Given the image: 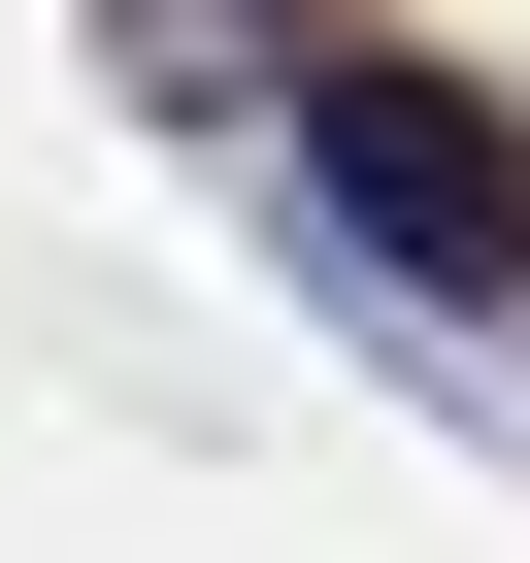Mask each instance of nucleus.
<instances>
[{"mask_svg":"<svg viewBox=\"0 0 530 563\" xmlns=\"http://www.w3.org/2000/svg\"><path fill=\"white\" fill-rule=\"evenodd\" d=\"M299 199L398 265V299H530V100H464L398 34H299Z\"/></svg>","mask_w":530,"mask_h":563,"instance_id":"obj_1","label":"nucleus"}]
</instances>
